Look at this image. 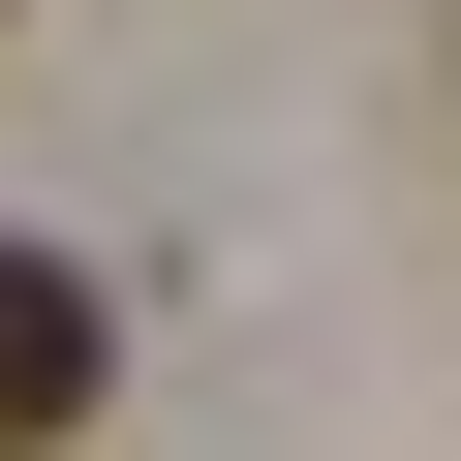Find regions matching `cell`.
<instances>
[{"label":"cell","instance_id":"obj_1","mask_svg":"<svg viewBox=\"0 0 461 461\" xmlns=\"http://www.w3.org/2000/svg\"><path fill=\"white\" fill-rule=\"evenodd\" d=\"M93 369H123V308H93L62 247H0V461H62V430H93Z\"/></svg>","mask_w":461,"mask_h":461}]
</instances>
